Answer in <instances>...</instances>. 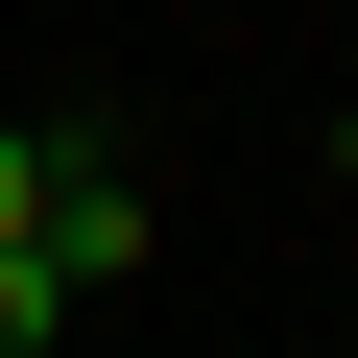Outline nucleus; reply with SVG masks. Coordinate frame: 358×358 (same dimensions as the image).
Listing matches in <instances>:
<instances>
[{"label": "nucleus", "mask_w": 358, "mask_h": 358, "mask_svg": "<svg viewBox=\"0 0 358 358\" xmlns=\"http://www.w3.org/2000/svg\"><path fill=\"white\" fill-rule=\"evenodd\" d=\"M143 239H167V192H143L120 143H72V167H48V287L96 310V287H143Z\"/></svg>", "instance_id": "f257e3e1"}, {"label": "nucleus", "mask_w": 358, "mask_h": 358, "mask_svg": "<svg viewBox=\"0 0 358 358\" xmlns=\"http://www.w3.org/2000/svg\"><path fill=\"white\" fill-rule=\"evenodd\" d=\"M48 167H72V120H0V239H48Z\"/></svg>", "instance_id": "f03ea898"}, {"label": "nucleus", "mask_w": 358, "mask_h": 358, "mask_svg": "<svg viewBox=\"0 0 358 358\" xmlns=\"http://www.w3.org/2000/svg\"><path fill=\"white\" fill-rule=\"evenodd\" d=\"M72 334V287H48V239H0V358H48Z\"/></svg>", "instance_id": "7ed1b4c3"}]
</instances>
